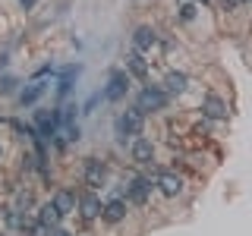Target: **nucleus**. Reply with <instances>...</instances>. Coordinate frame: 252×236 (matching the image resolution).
<instances>
[{
	"mask_svg": "<svg viewBox=\"0 0 252 236\" xmlns=\"http://www.w3.org/2000/svg\"><path fill=\"white\" fill-rule=\"evenodd\" d=\"M104 179H107V167L98 157H89V161H85V183L92 189H98V186H104Z\"/></svg>",
	"mask_w": 252,
	"mask_h": 236,
	"instance_id": "5",
	"label": "nucleus"
},
{
	"mask_svg": "<svg viewBox=\"0 0 252 236\" xmlns=\"http://www.w3.org/2000/svg\"><path fill=\"white\" fill-rule=\"evenodd\" d=\"M158 189H161L167 199H177V195L183 192V179H180L177 173H170V170H161L158 173Z\"/></svg>",
	"mask_w": 252,
	"mask_h": 236,
	"instance_id": "4",
	"label": "nucleus"
},
{
	"mask_svg": "<svg viewBox=\"0 0 252 236\" xmlns=\"http://www.w3.org/2000/svg\"><path fill=\"white\" fill-rule=\"evenodd\" d=\"M126 88H129V73H110V82L101 94H104V101H120Z\"/></svg>",
	"mask_w": 252,
	"mask_h": 236,
	"instance_id": "3",
	"label": "nucleus"
},
{
	"mask_svg": "<svg viewBox=\"0 0 252 236\" xmlns=\"http://www.w3.org/2000/svg\"><path fill=\"white\" fill-rule=\"evenodd\" d=\"M51 236H73V233H69V230H60V227H57V230H51Z\"/></svg>",
	"mask_w": 252,
	"mask_h": 236,
	"instance_id": "20",
	"label": "nucleus"
},
{
	"mask_svg": "<svg viewBox=\"0 0 252 236\" xmlns=\"http://www.w3.org/2000/svg\"><path fill=\"white\" fill-rule=\"evenodd\" d=\"M13 85H16V79H3V82H0V91L10 94V91H13Z\"/></svg>",
	"mask_w": 252,
	"mask_h": 236,
	"instance_id": "19",
	"label": "nucleus"
},
{
	"mask_svg": "<svg viewBox=\"0 0 252 236\" xmlns=\"http://www.w3.org/2000/svg\"><path fill=\"white\" fill-rule=\"evenodd\" d=\"M79 208H82V214L85 217H101V214H104V208H101V202L98 199H94V195L89 192V195H82V202H79Z\"/></svg>",
	"mask_w": 252,
	"mask_h": 236,
	"instance_id": "14",
	"label": "nucleus"
},
{
	"mask_svg": "<svg viewBox=\"0 0 252 236\" xmlns=\"http://www.w3.org/2000/svg\"><path fill=\"white\" fill-rule=\"evenodd\" d=\"M54 205H57V211L60 214H69V211L76 208V195L69 192V189H60V192H54V199H51Z\"/></svg>",
	"mask_w": 252,
	"mask_h": 236,
	"instance_id": "12",
	"label": "nucleus"
},
{
	"mask_svg": "<svg viewBox=\"0 0 252 236\" xmlns=\"http://www.w3.org/2000/svg\"><path fill=\"white\" fill-rule=\"evenodd\" d=\"M0 157H3V145H0Z\"/></svg>",
	"mask_w": 252,
	"mask_h": 236,
	"instance_id": "22",
	"label": "nucleus"
},
{
	"mask_svg": "<svg viewBox=\"0 0 252 236\" xmlns=\"http://www.w3.org/2000/svg\"><path fill=\"white\" fill-rule=\"evenodd\" d=\"M164 104H167V91L155 88V85H145V88L139 91V104L136 107L142 110V114H148V110L155 114V110H164Z\"/></svg>",
	"mask_w": 252,
	"mask_h": 236,
	"instance_id": "1",
	"label": "nucleus"
},
{
	"mask_svg": "<svg viewBox=\"0 0 252 236\" xmlns=\"http://www.w3.org/2000/svg\"><path fill=\"white\" fill-rule=\"evenodd\" d=\"M132 44H136V51H152V47L158 44V35H155V29H148V26H139L136 29V35H132Z\"/></svg>",
	"mask_w": 252,
	"mask_h": 236,
	"instance_id": "8",
	"label": "nucleus"
},
{
	"mask_svg": "<svg viewBox=\"0 0 252 236\" xmlns=\"http://www.w3.org/2000/svg\"><path fill=\"white\" fill-rule=\"evenodd\" d=\"M44 88H47V82H35L32 88H26V91L19 94V101H22V104H35V101L44 94Z\"/></svg>",
	"mask_w": 252,
	"mask_h": 236,
	"instance_id": "17",
	"label": "nucleus"
},
{
	"mask_svg": "<svg viewBox=\"0 0 252 236\" xmlns=\"http://www.w3.org/2000/svg\"><path fill=\"white\" fill-rule=\"evenodd\" d=\"M104 217L110 220V224L123 220V217H126V202H123V199H110V202L104 205Z\"/></svg>",
	"mask_w": 252,
	"mask_h": 236,
	"instance_id": "13",
	"label": "nucleus"
},
{
	"mask_svg": "<svg viewBox=\"0 0 252 236\" xmlns=\"http://www.w3.org/2000/svg\"><path fill=\"white\" fill-rule=\"evenodd\" d=\"M142 126H145V114H142L139 107H132V110H126V114L120 117L117 129H120V136H139Z\"/></svg>",
	"mask_w": 252,
	"mask_h": 236,
	"instance_id": "2",
	"label": "nucleus"
},
{
	"mask_svg": "<svg viewBox=\"0 0 252 236\" xmlns=\"http://www.w3.org/2000/svg\"><path fill=\"white\" fill-rule=\"evenodd\" d=\"M205 114H208L211 120H224V117H227V104L218 98V94H208V98H205Z\"/></svg>",
	"mask_w": 252,
	"mask_h": 236,
	"instance_id": "11",
	"label": "nucleus"
},
{
	"mask_svg": "<svg viewBox=\"0 0 252 236\" xmlns=\"http://www.w3.org/2000/svg\"><path fill=\"white\" fill-rule=\"evenodd\" d=\"M186 73H170L167 79H164V91L167 94H180V91H186Z\"/></svg>",
	"mask_w": 252,
	"mask_h": 236,
	"instance_id": "15",
	"label": "nucleus"
},
{
	"mask_svg": "<svg viewBox=\"0 0 252 236\" xmlns=\"http://www.w3.org/2000/svg\"><path fill=\"white\" fill-rule=\"evenodd\" d=\"M79 69H82V66H66V69H63V76H60V85H57L60 98H63V94H66L69 88H73V79L79 76Z\"/></svg>",
	"mask_w": 252,
	"mask_h": 236,
	"instance_id": "16",
	"label": "nucleus"
},
{
	"mask_svg": "<svg viewBox=\"0 0 252 236\" xmlns=\"http://www.w3.org/2000/svg\"><path fill=\"white\" fill-rule=\"evenodd\" d=\"M22 6H26V10H29V6H35V0H22Z\"/></svg>",
	"mask_w": 252,
	"mask_h": 236,
	"instance_id": "21",
	"label": "nucleus"
},
{
	"mask_svg": "<svg viewBox=\"0 0 252 236\" xmlns=\"http://www.w3.org/2000/svg\"><path fill=\"white\" fill-rule=\"evenodd\" d=\"M126 69H129V76H136V79H145V76H148V63L142 60L139 51L126 54Z\"/></svg>",
	"mask_w": 252,
	"mask_h": 236,
	"instance_id": "10",
	"label": "nucleus"
},
{
	"mask_svg": "<svg viewBox=\"0 0 252 236\" xmlns=\"http://www.w3.org/2000/svg\"><path fill=\"white\" fill-rule=\"evenodd\" d=\"M202 3H205V0H202Z\"/></svg>",
	"mask_w": 252,
	"mask_h": 236,
	"instance_id": "23",
	"label": "nucleus"
},
{
	"mask_svg": "<svg viewBox=\"0 0 252 236\" xmlns=\"http://www.w3.org/2000/svg\"><path fill=\"white\" fill-rule=\"evenodd\" d=\"M129 154H132V161H136V164H148L155 157L152 139H136V142H132V148H129Z\"/></svg>",
	"mask_w": 252,
	"mask_h": 236,
	"instance_id": "6",
	"label": "nucleus"
},
{
	"mask_svg": "<svg viewBox=\"0 0 252 236\" xmlns=\"http://www.w3.org/2000/svg\"><path fill=\"white\" fill-rule=\"evenodd\" d=\"M148 192H152V179H132V186H129V202H132V205H145V202H148Z\"/></svg>",
	"mask_w": 252,
	"mask_h": 236,
	"instance_id": "9",
	"label": "nucleus"
},
{
	"mask_svg": "<svg viewBox=\"0 0 252 236\" xmlns=\"http://www.w3.org/2000/svg\"><path fill=\"white\" fill-rule=\"evenodd\" d=\"M60 217H63V214L57 211V205H54V202H47V205H41V208H38V224L47 227V230H57Z\"/></svg>",
	"mask_w": 252,
	"mask_h": 236,
	"instance_id": "7",
	"label": "nucleus"
},
{
	"mask_svg": "<svg viewBox=\"0 0 252 236\" xmlns=\"http://www.w3.org/2000/svg\"><path fill=\"white\" fill-rule=\"evenodd\" d=\"M180 16H183L186 22H189V19H195V3H183V6H180Z\"/></svg>",
	"mask_w": 252,
	"mask_h": 236,
	"instance_id": "18",
	"label": "nucleus"
}]
</instances>
